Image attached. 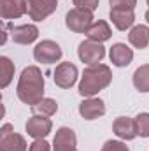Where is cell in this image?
I'll return each instance as SVG.
<instances>
[{"instance_id":"1","label":"cell","mask_w":149,"mask_h":151,"mask_svg":"<svg viewBox=\"0 0 149 151\" xmlns=\"http://www.w3.org/2000/svg\"><path fill=\"white\" fill-rule=\"evenodd\" d=\"M16 93H18V99L30 107L44 99V76L39 67L30 65L23 69L18 81Z\"/></svg>"},{"instance_id":"2","label":"cell","mask_w":149,"mask_h":151,"mask_svg":"<svg viewBox=\"0 0 149 151\" xmlns=\"http://www.w3.org/2000/svg\"><path fill=\"white\" fill-rule=\"evenodd\" d=\"M111 83H112V70L109 65H105V63L88 65L84 69L82 76H81L77 91L84 99L95 97L97 93H100L102 90H105Z\"/></svg>"},{"instance_id":"3","label":"cell","mask_w":149,"mask_h":151,"mask_svg":"<svg viewBox=\"0 0 149 151\" xmlns=\"http://www.w3.org/2000/svg\"><path fill=\"white\" fill-rule=\"evenodd\" d=\"M93 12L86 11V9H79L74 7L67 12L65 16V25L69 30H72L75 34H86V30L93 25Z\"/></svg>"},{"instance_id":"4","label":"cell","mask_w":149,"mask_h":151,"mask_svg":"<svg viewBox=\"0 0 149 151\" xmlns=\"http://www.w3.org/2000/svg\"><path fill=\"white\" fill-rule=\"evenodd\" d=\"M62 56H63V51H62L60 44L54 42V40H49V39L39 42L37 46L34 47V58L37 60L39 63L51 65V63L60 62Z\"/></svg>"},{"instance_id":"5","label":"cell","mask_w":149,"mask_h":151,"mask_svg":"<svg viewBox=\"0 0 149 151\" xmlns=\"http://www.w3.org/2000/svg\"><path fill=\"white\" fill-rule=\"evenodd\" d=\"M77 56L82 63L86 65H95V63H100L105 56V47L100 44V42H93L90 39L82 40L77 47Z\"/></svg>"},{"instance_id":"6","label":"cell","mask_w":149,"mask_h":151,"mask_svg":"<svg viewBox=\"0 0 149 151\" xmlns=\"http://www.w3.org/2000/svg\"><path fill=\"white\" fill-rule=\"evenodd\" d=\"M0 151H28L25 137L16 134L11 123L0 128Z\"/></svg>"},{"instance_id":"7","label":"cell","mask_w":149,"mask_h":151,"mask_svg":"<svg viewBox=\"0 0 149 151\" xmlns=\"http://www.w3.org/2000/svg\"><path fill=\"white\" fill-rule=\"evenodd\" d=\"M77 77H79V70H77V67H75L74 63H70V62L58 63L56 69H54V74H53L54 84L58 88H63V90L72 88L77 83Z\"/></svg>"},{"instance_id":"8","label":"cell","mask_w":149,"mask_h":151,"mask_svg":"<svg viewBox=\"0 0 149 151\" xmlns=\"http://www.w3.org/2000/svg\"><path fill=\"white\" fill-rule=\"evenodd\" d=\"M27 134L34 139H46L51 130H53V121L47 118V116H39V114H34L32 118H28L27 125Z\"/></svg>"},{"instance_id":"9","label":"cell","mask_w":149,"mask_h":151,"mask_svg":"<svg viewBox=\"0 0 149 151\" xmlns=\"http://www.w3.org/2000/svg\"><path fill=\"white\" fill-rule=\"evenodd\" d=\"M58 7V0H28V16L34 21H44Z\"/></svg>"},{"instance_id":"10","label":"cell","mask_w":149,"mask_h":151,"mask_svg":"<svg viewBox=\"0 0 149 151\" xmlns=\"http://www.w3.org/2000/svg\"><path fill=\"white\" fill-rule=\"evenodd\" d=\"M53 151H77V137L75 132L69 127H60L54 134Z\"/></svg>"},{"instance_id":"11","label":"cell","mask_w":149,"mask_h":151,"mask_svg":"<svg viewBox=\"0 0 149 151\" xmlns=\"http://www.w3.org/2000/svg\"><path fill=\"white\" fill-rule=\"evenodd\" d=\"M7 28L11 32V39L21 46H28V44L35 42L39 37V28L35 25H19V27L7 25Z\"/></svg>"},{"instance_id":"12","label":"cell","mask_w":149,"mask_h":151,"mask_svg":"<svg viewBox=\"0 0 149 151\" xmlns=\"http://www.w3.org/2000/svg\"><path fill=\"white\" fill-rule=\"evenodd\" d=\"M28 12V0H0V18L16 19Z\"/></svg>"},{"instance_id":"13","label":"cell","mask_w":149,"mask_h":151,"mask_svg":"<svg viewBox=\"0 0 149 151\" xmlns=\"http://www.w3.org/2000/svg\"><path fill=\"white\" fill-rule=\"evenodd\" d=\"M79 114L88 121L102 118L105 114V104H104V100H100L97 97H88L79 104Z\"/></svg>"},{"instance_id":"14","label":"cell","mask_w":149,"mask_h":151,"mask_svg":"<svg viewBox=\"0 0 149 151\" xmlns=\"http://www.w3.org/2000/svg\"><path fill=\"white\" fill-rule=\"evenodd\" d=\"M112 132L121 139V141H133L137 137V127H135V119L128 118V116H119L114 119L112 123Z\"/></svg>"},{"instance_id":"15","label":"cell","mask_w":149,"mask_h":151,"mask_svg":"<svg viewBox=\"0 0 149 151\" xmlns=\"http://www.w3.org/2000/svg\"><path fill=\"white\" fill-rule=\"evenodd\" d=\"M109 58H111L112 65L116 67H128L133 60V49L123 42H116L112 44L111 51H109Z\"/></svg>"},{"instance_id":"16","label":"cell","mask_w":149,"mask_h":151,"mask_svg":"<svg viewBox=\"0 0 149 151\" xmlns=\"http://www.w3.org/2000/svg\"><path fill=\"white\" fill-rule=\"evenodd\" d=\"M112 25L119 30V32H126L133 27L135 23V14L132 9H111L109 12Z\"/></svg>"},{"instance_id":"17","label":"cell","mask_w":149,"mask_h":151,"mask_svg":"<svg viewBox=\"0 0 149 151\" xmlns=\"http://www.w3.org/2000/svg\"><path fill=\"white\" fill-rule=\"evenodd\" d=\"M112 35V30L111 27H109V23L107 21H104V19H97V21H93V25L86 30V37L90 39V40H93V42H105V40H109Z\"/></svg>"},{"instance_id":"18","label":"cell","mask_w":149,"mask_h":151,"mask_svg":"<svg viewBox=\"0 0 149 151\" xmlns=\"http://www.w3.org/2000/svg\"><path fill=\"white\" fill-rule=\"evenodd\" d=\"M128 40L137 49H146L149 46V27L146 25H135L128 32Z\"/></svg>"},{"instance_id":"19","label":"cell","mask_w":149,"mask_h":151,"mask_svg":"<svg viewBox=\"0 0 149 151\" xmlns=\"http://www.w3.org/2000/svg\"><path fill=\"white\" fill-rule=\"evenodd\" d=\"M133 86L140 93H149V63L140 65L133 72Z\"/></svg>"},{"instance_id":"20","label":"cell","mask_w":149,"mask_h":151,"mask_svg":"<svg viewBox=\"0 0 149 151\" xmlns=\"http://www.w3.org/2000/svg\"><path fill=\"white\" fill-rule=\"evenodd\" d=\"M0 70H2V76H0V88H7L14 77V63L7 58V56H0Z\"/></svg>"},{"instance_id":"21","label":"cell","mask_w":149,"mask_h":151,"mask_svg":"<svg viewBox=\"0 0 149 151\" xmlns=\"http://www.w3.org/2000/svg\"><path fill=\"white\" fill-rule=\"evenodd\" d=\"M32 111L34 114H39V116H53V114H56L58 111V104H56V100H53V99H42L40 102H37L35 106H32Z\"/></svg>"},{"instance_id":"22","label":"cell","mask_w":149,"mask_h":151,"mask_svg":"<svg viewBox=\"0 0 149 151\" xmlns=\"http://www.w3.org/2000/svg\"><path fill=\"white\" fill-rule=\"evenodd\" d=\"M135 127H137V135L142 139L149 137V113H140L135 116Z\"/></svg>"},{"instance_id":"23","label":"cell","mask_w":149,"mask_h":151,"mask_svg":"<svg viewBox=\"0 0 149 151\" xmlns=\"http://www.w3.org/2000/svg\"><path fill=\"white\" fill-rule=\"evenodd\" d=\"M100 151H130L128 146L123 142V141H105V144L102 146Z\"/></svg>"},{"instance_id":"24","label":"cell","mask_w":149,"mask_h":151,"mask_svg":"<svg viewBox=\"0 0 149 151\" xmlns=\"http://www.w3.org/2000/svg\"><path fill=\"white\" fill-rule=\"evenodd\" d=\"M111 9H135L137 0H109Z\"/></svg>"},{"instance_id":"25","label":"cell","mask_w":149,"mask_h":151,"mask_svg":"<svg viewBox=\"0 0 149 151\" xmlns=\"http://www.w3.org/2000/svg\"><path fill=\"white\" fill-rule=\"evenodd\" d=\"M74 2L75 7H79V9H86V11H95L97 7H98V2L100 0H72Z\"/></svg>"},{"instance_id":"26","label":"cell","mask_w":149,"mask_h":151,"mask_svg":"<svg viewBox=\"0 0 149 151\" xmlns=\"http://www.w3.org/2000/svg\"><path fill=\"white\" fill-rule=\"evenodd\" d=\"M28 151H51V146L46 139H35L30 146H28Z\"/></svg>"},{"instance_id":"27","label":"cell","mask_w":149,"mask_h":151,"mask_svg":"<svg viewBox=\"0 0 149 151\" xmlns=\"http://www.w3.org/2000/svg\"><path fill=\"white\" fill-rule=\"evenodd\" d=\"M146 21H148V23H149V9H148V11H146Z\"/></svg>"},{"instance_id":"28","label":"cell","mask_w":149,"mask_h":151,"mask_svg":"<svg viewBox=\"0 0 149 151\" xmlns=\"http://www.w3.org/2000/svg\"><path fill=\"white\" fill-rule=\"evenodd\" d=\"M146 2H148V5H149V0H146Z\"/></svg>"}]
</instances>
